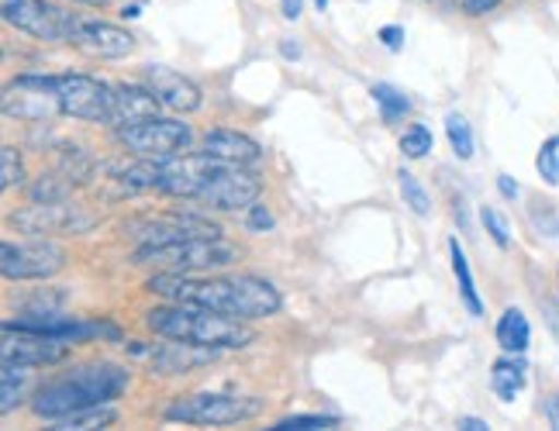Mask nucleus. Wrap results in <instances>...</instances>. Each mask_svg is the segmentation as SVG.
Masks as SVG:
<instances>
[{
  "instance_id": "f257e3e1",
  "label": "nucleus",
  "mask_w": 559,
  "mask_h": 431,
  "mask_svg": "<svg viewBox=\"0 0 559 431\" xmlns=\"http://www.w3.org/2000/svg\"><path fill=\"white\" fill-rule=\"evenodd\" d=\"M145 290H153L166 300L177 304H198L211 308L218 314L239 318V321H260L273 318L284 308V297L263 276H198V273H156L145 284Z\"/></svg>"
},
{
  "instance_id": "f03ea898",
  "label": "nucleus",
  "mask_w": 559,
  "mask_h": 431,
  "mask_svg": "<svg viewBox=\"0 0 559 431\" xmlns=\"http://www.w3.org/2000/svg\"><path fill=\"white\" fill-rule=\"evenodd\" d=\"M128 370L115 362H83L67 376L49 380L46 386H38L32 397V411L46 421H59L80 407H97V404H111L128 391Z\"/></svg>"
},
{
  "instance_id": "7ed1b4c3",
  "label": "nucleus",
  "mask_w": 559,
  "mask_h": 431,
  "mask_svg": "<svg viewBox=\"0 0 559 431\" xmlns=\"http://www.w3.org/2000/svg\"><path fill=\"white\" fill-rule=\"evenodd\" d=\"M145 325L156 338H177V342H193L204 345V349L225 352V349H246V345L255 342V332L239 318L218 314L211 308H198V304H169V308H156L145 314Z\"/></svg>"
},
{
  "instance_id": "20e7f679",
  "label": "nucleus",
  "mask_w": 559,
  "mask_h": 431,
  "mask_svg": "<svg viewBox=\"0 0 559 431\" xmlns=\"http://www.w3.org/2000/svg\"><path fill=\"white\" fill-rule=\"evenodd\" d=\"M239 249L218 239H180L166 246H142L135 252V266H159L163 273H207L239 263Z\"/></svg>"
},
{
  "instance_id": "39448f33",
  "label": "nucleus",
  "mask_w": 559,
  "mask_h": 431,
  "mask_svg": "<svg viewBox=\"0 0 559 431\" xmlns=\"http://www.w3.org/2000/svg\"><path fill=\"white\" fill-rule=\"evenodd\" d=\"M21 80L38 83V86H46V91H52L59 97V107H62V115H67V118L107 124V118H111V111H115V86H107L97 76H87V73H56V76L25 73Z\"/></svg>"
},
{
  "instance_id": "423d86ee",
  "label": "nucleus",
  "mask_w": 559,
  "mask_h": 431,
  "mask_svg": "<svg viewBox=\"0 0 559 431\" xmlns=\"http://www.w3.org/2000/svg\"><path fill=\"white\" fill-rule=\"evenodd\" d=\"M266 400L260 397H231V394H190L177 397L166 407V421H180V424H242L263 415Z\"/></svg>"
},
{
  "instance_id": "0eeeda50",
  "label": "nucleus",
  "mask_w": 559,
  "mask_h": 431,
  "mask_svg": "<svg viewBox=\"0 0 559 431\" xmlns=\"http://www.w3.org/2000/svg\"><path fill=\"white\" fill-rule=\"evenodd\" d=\"M67 263H70L67 249L46 239V235H35V239H21V242L4 239V246H0V273L8 279H49L67 270Z\"/></svg>"
},
{
  "instance_id": "6e6552de",
  "label": "nucleus",
  "mask_w": 559,
  "mask_h": 431,
  "mask_svg": "<svg viewBox=\"0 0 559 431\" xmlns=\"http://www.w3.org/2000/svg\"><path fill=\"white\" fill-rule=\"evenodd\" d=\"M193 132L190 124L177 121V118H145L139 124L118 128V142L139 159H169L187 153Z\"/></svg>"
},
{
  "instance_id": "1a4fd4ad",
  "label": "nucleus",
  "mask_w": 559,
  "mask_h": 431,
  "mask_svg": "<svg viewBox=\"0 0 559 431\" xmlns=\"http://www.w3.org/2000/svg\"><path fill=\"white\" fill-rule=\"evenodd\" d=\"M124 349L132 352V359L145 362L148 370L159 376H187L214 359V349H204V345H193V342H177V338H163L156 345L128 342Z\"/></svg>"
},
{
  "instance_id": "9d476101",
  "label": "nucleus",
  "mask_w": 559,
  "mask_h": 431,
  "mask_svg": "<svg viewBox=\"0 0 559 431\" xmlns=\"http://www.w3.org/2000/svg\"><path fill=\"white\" fill-rule=\"evenodd\" d=\"M73 17L67 8L49 4V0H4V21L11 28L25 32L41 41H67Z\"/></svg>"
},
{
  "instance_id": "9b49d317",
  "label": "nucleus",
  "mask_w": 559,
  "mask_h": 431,
  "mask_svg": "<svg viewBox=\"0 0 559 431\" xmlns=\"http://www.w3.org/2000/svg\"><path fill=\"white\" fill-rule=\"evenodd\" d=\"M14 225L28 235H87L97 218L80 204L67 201H49V204H32L14 214Z\"/></svg>"
},
{
  "instance_id": "f8f14e48",
  "label": "nucleus",
  "mask_w": 559,
  "mask_h": 431,
  "mask_svg": "<svg viewBox=\"0 0 559 431\" xmlns=\"http://www.w3.org/2000/svg\"><path fill=\"white\" fill-rule=\"evenodd\" d=\"M67 46H73L83 56H94V59H124L135 52V35L111 25V21L76 14Z\"/></svg>"
},
{
  "instance_id": "ddd939ff",
  "label": "nucleus",
  "mask_w": 559,
  "mask_h": 431,
  "mask_svg": "<svg viewBox=\"0 0 559 431\" xmlns=\"http://www.w3.org/2000/svg\"><path fill=\"white\" fill-rule=\"evenodd\" d=\"M260 190H263V183L255 172H249V166L222 163L198 201L214 211H239V207H252L260 201Z\"/></svg>"
},
{
  "instance_id": "4468645a",
  "label": "nucleus",
  "mask_w": 559,
  "mask_h": 431,
  "mask_svg": "<svg viewBox=\"0 0 559 431\" xmlns=\"http://www.w3.org/2000/svg\"><path fill=\"white\" fill-rule=\"evenodd\" d=\"M67 356H70V342H59V338H49V335L4 325V345H0V359H4V362L38 370V366H56Z\"/></svg>"
},
{
  "instance_id": "2eb2a0df",
  "label": "nucleus",
  "mask_w": 559,
  "mask_h": 431,
  "mask_svg": "<svg viewBox=\"0 0 559 431\" xmlns=\"http://www.w3.org/2000/svg\"><path fill=\"white\" fill-rule=\"evenodd\" d=\"M132 231L142 246H166L180 239H218L222 235V228L201 218V214H159V218H145L132 225Z\"/></svg>"
},
{
  "instance_id": "dca6fc26",
  "label": "nucleus",
  "mask_w": 559,
  "mask_h": 431,
  "mask_svg": "<svg viewBox=\"0 0 559 431\" xmlns=\"http://www.w3.org/2000/svg\"><path fill=\"white\" fill-rule=\"evenodd\" d=\"M142 80L148 91L156 94V100L163 107H169V111H180V115H193L198 107L204 104V94L201 86L187 80L183 73L169 70V67H145L142 70Z\"/></svg>"
},
{
  "instance_id": "f3484780",
  "label": "nucleus",
  "mask_w": 559,
  "mask_h": 431,
  "mask_svg": "<svg viewBox=\"0 0 559 431\" xmlns=\"http://www.w3.org/2000/svg\"><path fill=\"white\" fill-rule=\"evenodd\" d=\"M4 115L21 118V121H46L52 115H62V107L52 91L17 76V83H11L4 94Z\"/></svg>"
},
{
  "instance_id": "a211bd4d",
  "label": "nucleus",
  "mask_w": 559,
  "mask_h": 431,
  "mask_svg": "<svg viewBox=\"0 0 559 431\" xmlns=\"http://www.w3.org/2000/svg\"><path fill=\"white\" fill-rule=\"evenodd\" d=\"M159 100L148 86H135V83H118L115 86V111L107 118V128H128V124H139L145 118H156L159 115Z\"/></svg>"
},
{
  "instance_id": "6ab92c4d",
  "label": "nucleus",
  "mask_w": 559,
  "mask_h": 431,
  "mask_svg": "<svg viewBox=\"0 0 559 431\" xmlns=\"http://www.w3.org/2000/svg\"><path fill=\"white\" fill-rule=\"evenodd\" d=\"M204 153L225 163H239V166H260L263 163V148L255 145L249 135L231 132V128H214L204 135Z\"/></svg>"
},
{
  "instance_id": "aec40b11",
  "label": "nucleus",
  "mask_w": 559,
  "mask_h": 431,
  "mask_svg": "<svg viewBox=\"0 0 559 431\" xmlns=\"http://www.w3.org/2000/svg\"><path fill=\"white\" fill-rule=\"evenodd\" d=\"M493 335H498V345H501L504 352L522 356V352L528 349V342H532V325H528L525 311L508 308V311L498 318V328H493Z\"/></svg>"
},
{
  "instance_id": "412c9836",
  "label": "nucleus",
  "mask_w": 559,
  "mask_h": 431,
  "mask_svg": "<svg viewBox=\"0 0 559 431\" xmlns=\"http://www.w3.org/2000/svg\"><path fill=\"white\" fill-rule=\"evenodd\" d=\"M490 391L498 394L504 404H511L514 397L525 391V362L514 359L511 352L504 359L493 362V370H490Z\"/></svg>"
},
{
  "instance_id": "4be33fe9",
  "label": "nucleus",
  "mask_w": 559,
  "mask_h": 431,
  "mask_svg": "<svg viewBox=\"0 0 559 431\" xmlns=\"http://www.w3.org/2000/svg\"><path fill=\"white\" fill-rule=\"evenodd\" d=\"M449 259H453V273H456V284H460V294H463V304L473 318L484 314V300L477 294V279H473V270H469V259L460 246V239L449 242Z\"/></svg>"
},
{
  "instance_id": "5701e85b",
  "label": "nucleus",
  "mask_w": 559,
  "mask_h": 431,
  "mask_svg": "<svg viewBox=\"0 0 559 431\" xmlns=\"http://www.w3.org/2000/svg\"><path fill=\"white\" fill-rule=\"evenodd\" d=\"M28 383H32L28 366L4 362V373H0V411L11 415L14 407L28 397Z\"/></svg>"
},
{
  "instance_id": "b1692460",
  "label": "nucleus",
  "mask_w": 559,
  "mask_h": 431,
  "mask_svg": "<svg viewBox=\"0 0 559 431\" xmlns=\"http://www.w3.org/2000/svg\"><path fill=\"white\" fill-rule=\"evenodd\" d=\"M115 421H118L115 407L111 404H97V407H80V411L59 418L52 424H56V431H91V428H107Z\"/></svg>"
},
{
  "instance_id": "393cba45",
  "label": "nucleus",
  "mask_w": 559,
  "mask_h": 431,
  "mask_svg": "<svg viewBox=\"0 0 559 431\" xmlns=\"http://www.w3.org/2000/svg\"><path fill=\"white\" fill-rule=\"evenodd\" d=\"M373 100H377V107H380V118L386 121V124H394V121H401V118H407L412 115V100H407L397 86H391V83H377L373 86Z\"/></svg>"
},
{
  "instance_id": "a878e982",
  "label": "nucleus",
  "mask_w": 559,
  "mask_h": 431,
  "mask_svg": "<svg viewBox=\"0 0 559 431\" xmlns=\"http://www.w3.org/2000/svg\"><path fill=\"white\" fill-rule=\"evenodd\" d=\"M401 197H404V204L412 207L418 218H428L432 214V197H428V190L421 187V180L415 177V172H407V169H401Z\"/></svg>"
},
{
  "instance_id": "bb28decb",
  "label": "nucleus",
  "mask_w": 559,
  "mask_h": 431,
  "mask_svg": "<svg viewBox=\"0 0 559 431\" xmlns=\"http://www.w3.org/2000/svg\"><path fill=\"white\" fill-rule=\"evenodd\" d=\"M445 135H449V145H453L456 159H473V128L463 115H449L445 118Z\"/></svg>"
},
{
  "instance_id": "cd10ccee",
  "label": "nucleus",
  "mask_w": 559,
  "mask_h": 431,
  "mask_svg": "<svg viewBox=\"0 0 559 431\" xmlns=\"http://www.w3.org/2000/svg\"><path fill=\"white\" fill-rule=\"evenodd\" d=\"M325 428H338V418L335 415H290L273 424V431H325Z\"/></svg>"
},
{
  "instance_id": "c85d7f7f",
  "label": "nucleus",
  "mask_w": 559,
  "mask_h": 431,
  "mask_svg": "<svg viewBox=\"0 0 559 431\" xmlns=\"http://www.w3.org/2000/svg\"><path fill=\"white\" fill-rule=\"evenodd\" d=\"M21 183H25V163H21V153L14 145H4L0 148V187L11 190Z\"/></svg>"
},
{
  "instance_id": "c756f323",
  "label": "nucleus",
  "mask_w": 559,
  "mask_h": 431,
  "mask_svg": "<svg viewBox=\"0 0 559 431\" xmlns=\"http://www.w3.org/2000/svg\"><path fill=\"white\" fill-rule=\"evenodd\" d=\"M401 153L407 159H425L428 153H432V132H428L425 124H412L401 135Z\"/></svg>"
},
{
  "instance_id": "7c9ffc66",
  "label": "nucleus",
  "mask_w": 559,
  "mask_h": 431,
  "mask_svg": "<svg viewBox=\"0 0 559 431\" xmlns=\"http://www.w3.org/2000/svg\"><path fill=\"white\" fill-rule=\"evenodd\" d=\"M535 169H539V177L549 183V187H559V135L546 139L539 156H535Z\"/></svg>"
},
{
  "instance_id": "2f4dec72",
  "label": "nucleus",
  "mask_w": 559,
  "mask_h": 431,
  "mask_svg": "<svg viewBox=\"0 0 559 431\" xmlns=\"http://www.w3.org/2000/svg\"><path fill=\"white\" fill-rule=\"evenodd\" d=\"M480 222H484L487 235L493 239V246H498V249H508L511 246V228H508L504 214L498 207H480Z\"/></svg>"
},
{
  "instance_id": "473e14b6",
  "label": "nucleus",
  "mask_w": 559,
  "mask_h": 431,
  "mask_svg": "<svg viewBox=\"0 0 559 431\" xmlns=\"http://www.w3.org/2000/svg\"><path fill=\"white\" fill-rule=\"evenodd\" d=\"M67 183L62 177H38V183L32 187V201L38 204H49V201H62L67 197Z\"/></svg>"
},
{
  "instance_id": "72a5a7b5",
  "label": "nucleus",
  "mask_w": 559,
  "mask_h": 431,
  "mask_svg": "<svg viewBox=\"0 0 559 431\" xmlns=\"http://www.w3.org/2000/svg\"><path fill=\"white\" fill-rule=\"evenodd\" d=\"M249 211V218H246V225L252 228V231H270L276 222H273V214L266 211V204H260V201H255L252 207H246Z\"/></svg>"
},
{
  "instance_id": "f704fd0d",
  "label": "nucleus",
  "mask_w": 559,
  "mask_h": 431,
  "mask_svg": "<svg viewBox=\"0 0 559 431\" xmlns=\"http://www.w3.org/2000/svg\"><path fill=\"white\" fill-rule=\"evenodd\" d=\"M380 41L391 52H401L404 49V28L401 25H386V28H380Z\"/></svg>"
},
{
  "instance_id": "c9c22d12",
  "label": "nucleus",
  "mask_w": 559,
  "mask_h": 431,
  "mask_svg": "<svg viewBox=\"0 0 559 431\" xmlns=\"http://www.w3.org/2000/svg\"><path fill=\"white\" fill-rule=\"evenodd\" d=\"M501 0H460V8L469 14V17H480V14H490L493 8H498Z\"/></svg>"
},
{
  "instance_id": "e433bc0d",
  "label": "nucleus",
  "mask_w": 559,
  "mask_h": 431,
  "mask_svg": "<svg viewBox=\"0 0 559 431\" xmlns=\"http://www.w3.org/2000/svg\"><path fill=\"white\" fill-rule=\"evenodd\" d=\"M498 190L504 193L508 201H514V197H519V183H514V180L508 177V172H501V177H498Z\"/></svg>"
},
{
  "instance_id": "4c0bfd02",
  "label": "nucleus",
  "mask_w": 559,
  "mask_h": 431,
  "mask_svg": "<svg viewBox=\"0 0 559 431\" xmlns=\"http://www.w3.org/2000/svg\"><path fill=\"white\" fill-rule=\"evenodd\" d=\"M546 418H549V424L559 431V394L546 397Z\"/></svg>"
},
{
  "instance_id": "58836bf2",
  "label": "nucleus",
  "mask_w": 559,
  "mask_h": 431,
  "mask_svg": "<svg viewBox=\"0 0 559 431\" xmlns=\"http://www.w3.org/2000/svg\"><path fill=\"white\" fill-rule=\"evenodd\" d=\"M460 428H466V431H487L490 424L480 421V418H460Z\"/></svg>"
},
{
  "instance_id": "ea45409f",
  "label": "nucleus",
  "mask_w": 559,
  "mask_h": 431,
  "mask_svg": "<svg viewBox=\"0 0 559 431\" xmlns=\"http://www.w3.org/2000/svg\"><path fill=\"white\" fill-rule=\"evenodd\" d=\"M284 17H290V21L300 17V0H284Z\"/></svg>"
},
{
  "instance_id": "a19ab883",
  "label": "nucleus",
  "mask_w": 559,
  "mask_h": 431,
  "mask_svg": "<svg viewBox=\"0 0 559 431\" xmlns=\"http://www.w3.org/2000/svg\"><path fill=\"white\" fill-rule=\"evenodd\" d=\"M280 49H284V56H287V59H297V56H300V49H297V46H290V38H284V46H280Z\"/></svg>"
},
{
  "instance_id": "79ce46f5",
  "label": "nucleus",
  "mask_w": 559,
  "mask_h": 431,
  "mask_svg": "<svg viewBox=\"0 0 559 431\" xmlns=\"http://www.w3.org/2000/svg\"><path fill=\"white\" fill-rule=\"evenodd\" d=\"M76 4H87V8H104V4H111V0H76Z\"/></svg>"
},
{
  "instance_id": "37998d69",
  "label": "nucleus",
  "mask_w": 559,
  "mask_h": 431,
  "mask_svg": "<svg viewBox=\"0 0 559 431\" xmlns=\"http://www.w3.org/2000/svg\"><path fill=\"white\" fill-rule=\"evenodd\" d=\"M121 14H124V17H139V4H132V8H124Z\"/></svg>"
},
{
  "instance_id": "c03bdc74",
  "label": "nucleus",
  "mask_w": 559,
  "mask_h": 431,
  "mask_svg": "<svg viewBox=\"0 0 559 431\" xmlns=\"http://www.w3.org/2000/svg\"><path fill=\"white\" fill-rule=\"evenodd\" d=\"M314 4H318V11H325V8H329V0H314Z\"/></svg>"
}]
</instances>
